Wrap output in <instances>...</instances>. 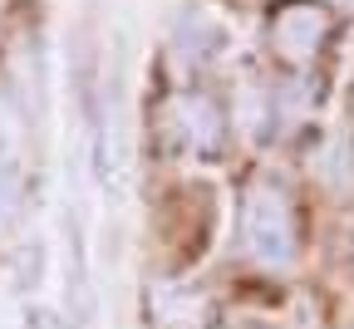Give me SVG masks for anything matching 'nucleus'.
<instances>
[{"mask_svg": "<svg viewBox=\"0 0 354 329\" xmlns=\"http://www.w3.org/2000/svg\"><path fill=\"white\" fill-rule=\"evenodd\" d=\"M221 50H227V25H221L212 10L192 6L183 20H177V30H172V55H177V64L207 69Z\"/></svg>", "mask_w": 354, "mask_h": 329, "instance_id": "20e7f679", "label": "nucleus"}, {"mask_svg": "<svg viewBox=\"0 0 354 329\" xmlns=\"http://www.w3.org/2000/svg\"><path fill=\"white\" fill-rule=\"evenodd\" d=\"M241 246L256 265H290L300 251V216L276 177H256L241 197Z\"/></svg>", "mask_w": 354, "mask_h": 329, "instance_id": "f257e3e1", "label": "nucleus"}, {"mask_svg": "<svg viewBox=\"0 0 354 329\" xmlns=\"http://www.w3.org/2000/svg\"><path fill=\"white\" fill-rule=\"evenodd\" d=\"M153 305H158L153 314L162 329H207L212 324V305L197 290H158Z\"/></svg>", "mask_w": 354, "mask_h": 329, "instance_id": "39448f33", "label": "nucleus"}, {"mask_svg": "<svg viewBox=\"0 0 354 329\" xmlns=\"http://www.w3.org/2000/svg\"><path fill=\"white\" fill-rule=\"evenodd\" d=\"M20 212V158L0 143V226Z\"/></svg>", "mask_w": 354, "mask_h": 329, "instance_id": "423d86ee", "label": "nucleus"}, {"mask_svg": "<svg viewBox=\"0 0 354 329\" xmlns=\"http://www.w3.org/2000/svg\"><path fill=\"white\" fill-rule=\"evenodd\" d=\"M158 133L172 153H192V158H216L227 148V109L216 93L207 88H183L162 99L158 109Z\"/></svg>", "mask_w": 354, "mask_h": 329, "instance_id": "7ed1b4c3", "label": "nucleus"}, {"mask_svg": "<svg viewBox=\"0 0 354 329\" xmlns=\"http://www.w3.org/2000/svg\"><path fill=\"white\" fill-rule=\"evenodd\" d=\"M335 35V10L325 0H276L266 15V50L290 74H310Z\"/></svg>", "mask_w": 354, "mask_h": 329, "instance_id": "f03ea898", "label": "nucleus"}]
</instances>
